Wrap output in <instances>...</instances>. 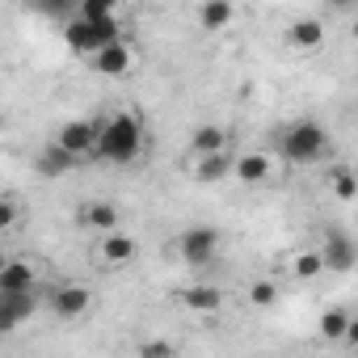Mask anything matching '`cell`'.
Returning <instances> with one entry per match:
<instances>
[{"label": "cell", "instance_id": "obj_19", "mask_svg": "<svg viewBox=\"0 0 358 358\" xmlns=\"http://www.w3.org/2000/svg\"><path fill=\"white\" fill-rule=\"evenodd\" d=\"M215 152H228V131L215 127V122L194 127V135H190V156H215Z\"/></svg>", "mask_w": 358, "mask_h": 358}, {"label": "cell", "instance_id": "obj_3", "mask_svg": "<svg viewBox=\"0 0 358 358\" xmlns=\"http://www.w3.org/2000/svg\"><path fill=\"white\" fill-rule=\"evenodd\" d=\"M64 38H68V47H72L80 59H93V55H101L110 43H118V38H127V34H122L118 22H110V26H89V22H80V17H68Z\"/></svg>", "mask_w": 358, "mask_h": 358}, {"label": "cell", "instance_id": "obj_16", "mask_svg": "<svg viewBox=\"0 0 358 358\" xmlns=\"http://www.w3.org/2000/svg\"><path fill=\"white\" fill-rule=\"evenodd\" d=\"M232 169H236V156L232 152L190 156V177H194V182H203V186H215V182H224V177H232Z\"/></svg>", "mask_w": 358, "mask_h": 358}, {"label": "cell", "instance_id": "obj_5", "mask_svg": "<svg viewBox=\"0 0 358 358\" xmlns=\"http://www.w3.org/2000/svg\"><path fill=\"white\" fill-rule=\"evenodd\" d=\"M139 257V236H131V232H106V236H97V245H93V262L101 266V270H122V266H131Z\"/></svg>", "mask_w": 358, "mask_h": 358}, {"label": "cell", "instance_id": "obj_23", "mask_svg": "<svg viewBox=\"0 0 358 358\" xmlns=\"http://www.w3.org/2000/svg\"><path fill=\"white\" fill-rule=\"evenodd\" d=\"M76 17L89 22V26H110V22H118V5L114 0H80Z\"/></svg>", "mask_w": 358, "mask_h": 358}, {"label": "cell", "instance_id": "obj_24", "mask_svg": "<svg viewBox=\"0 0 358 358\" xmlns=\"http://www.w3.org/2000/svg\"><path fill=\"white\" fill-rule=\"evenodd\" d=\"M245 299H249V308L270 312V308L282 299V291H278V282H274V278H253V282H249V291H245Z\"/></svg>", "mask_w": 358, "mask_h": 358}, {"label": "cell", "instance_id": "obj_8", "mask_svg": "<svg viewBox=\"0 0 358 358\" xmlns=\"http://www.w3.org/2000/svg\"><path fill=\"white\" fill-rule=\"evenodd\" d=\"M38 262L34 257H9L0 266V295H26V291H38Z\"/></svg>", "mask_w": 358, "mask_h": 358}, {"label": "cell", "instance_id": "obj_12", "mask_svg": "<svg viewBox=\"0 0 358 358\" xmlns=\"http://www.w3.org/2000/svg\"><path fill=\"white\" fill-rule=\"evenodd\" d=\"M274 169H278V160L270 152H236L232 177H236L241 186H266L270 177H274Z\"/></svg>", "mask_w": 358, "mask_h": 358}, {"label": "cell", "instance_id": "obj_11", "mask_svg": "<svg viewBox=\"0 0 358 358\" xmlns=\"http://www.w3.org/2000/svg\"><path fill=\"white\" fill-rule=\"evenodd\" d=\"M320 257H324V270L333 274H350L358 266V245L350 232H329L324 245H320Z\"/></svg>", "mask_w": 358, "mask_h": 358}, {"label": "cell", "instance_id": "obj_15", "mask_svg": "<svg viewBox=\"0 0 358 358\" xmlns=\"http://www.w3.org/2000/svg\"><path fill=\"white\" fill-rule=\"evenodd\" d=\"M43 295L38 291H26V295H0V333H13L22 320H30L38 312Z\"/></svg>", "mask_w": 358, "mask_h": 358}, {"label": "cell", "instance_id": "obj_4", "mask_svg": "<svg viewBox=\"0 0 358 358\" xmlns=\"http://www.w3.org/2000/svg\"><path fill=\"white\" fill-rule=\"evenodd\" d=\"M97 139H101V122H97V118H68V122L55 131V143H59L64 152H72L76 160L97 156Z\"/></svg>", "mask_w": 358, "mask_h": 358}, {"label": "cell", "instance_id": "obj_17", "mask_svg": "<svg viewBox=\"0 0 358 358\" xmlns=\"http://www.w3.org/2000/svg\"><path fill=\"white\" fill-rule=\"evenodd\" d=\"M194 17H199L203 34H224L236 22V5H228V0H207V5H199Z\"/></svg>", "mask_w": 358, "mask_h": 358}, {"label": "cell", "instance_id": "obj_22", "mask_svg": "<svg viewBox=\"0 0 358 358\" xmlns=\"http://www.w3.org/2000/svg\"><path fill=\"white\" fill-rule=\"evenodd\" d=\"M329 190L337 194V203H354L358 199V173L350 164H333L329 169Z\"/></svg>", "mask_w": 358, "mask_h": 358}, {"label": "cell", "instance_id": "obj_25", "mask_svg": "<svg viewBox=\"0 0 358 358\" xmlns=\"http://www.w3.org/2000/svg\"><path fill=\"white\" fill-rule=\"evenodd\" d=\"M135 358H177V345L169 337H143L135 345Z\"/></svg>", "mask_w": 358, "mask_h": 358}, {"label": "cell", "instance_id": "obj_18", "mask_svg": "<svg viewBox=\"0 0 358 358\" xmlns=\"http://www.w3.org/2000/svg\"><path fill=\"white\" fill-rule=\"evenodd\" d=\"M287 274H291L295 282H316V278L324 274V257H320V249H295V253L287 257Z\"/></svg>", "mask_w": 358, "mask_h": 358}, {"label": "cell", "instance_id": "obj_26", "mask_svg": "<svg viewBox=\"0 0 358 358\" xmlns=\"http://www.w3.org/2000/svg\"><path fill=\"white\" fill-rule=\"evenodd\" d=\"M22 228V203H17V194H5L0 199V232H17Z\"/></svg>", "mask_w": 358, "mask_h": 358}, {"label": "cell", "instance_id": "obj_9", "mask_svg": "<svg viewBox=\"0 0 358 358\" xmlns=\"http://www.w3.org/2000/svg\"><path fill=\"white\" fill-rule=\"evenodd\" d=\"M76 224L89 228L93 236H106V232H118L122 228V211H118L114 199H89V203H80Z\"/></svg>", "mask_w": 358, "mask_h": 358}, {"label": "cell", "instance_id": "obj_14", "mask_svg": "<svg viewBox=\"0 0 358 358\" xmlns=\"http://www.w3.org/2000/svg\"><path fill=\"white\" fill-rule=\"evenodd\" d=\"M51 312L59 316V320H76V316H85L89 308H93V291L89 287H80V282H68V287H59V291H51Z\"/></svg>", "mask_w": 358, "mask_h": 358}, {"label": "cell", "instance_id": "obj_1", "mask_svg": "<svg viewBox=\"0 0 358 358\" xmlns=\"http://www.w3.org/2000/svg\"><path fill=\"white\" fill-rule=\"evenodd\" d=\"M139 152H143V122H139V114H131V110L106 114L101 118V139H97V160L135 164Z\"/></svg>", "mask_w": 358, "mask_h": 358}, {"label": "cell", "instance_id": "obj_27", "mask_svg": "<svg viewBox=\"0 0 358 358\" xmlns=\"http://www.w3.org/2000/svg\"><path fill=\"white\" fill-rule=\"evenodd\" d=\"M341 345H350V350H358V316L350 320V333H345V341Z\"/></svg>", "mask_w": 358, "mask_h": 358}, {"label": "cell", "instance_id": "obj_7", "mask_svg": "<svg viewBox=\"0 0 358 358\" xmlns=\"http://www.w3.org/2000/svg\"><path fill=\"white\" fill-rule=\"evenodd\" d=\"M93 64V72L97 76H110V80H122V76H131L135 68H139V51L127 43V38H118V43H110L101 55H93L89 59Z\"/></svg>", "mask_w": 358, "mask_h": 358}, {"label": "cell", "instance_id": "obj_6", "mask_svg": "<svg viewBox=\"0 0 358 358\" xmlns=\"http://www.w3.org/2000/svg\"><path fill=\"white\" fill-rule=\"evenodd\" d=\"M215 253H220V232L215 228H186L182 236H177V257H182L190 270L211 266Z\"/></svg>", "mask_w": 358, "mask_h": 358}, {"label": "cell", "instance_id": "obj_13", "mask_svg": "<svg viewBox=\"0 0 358 358\" xmlns=\"http://www.w3.org/2000/svg\"><path fill=\"white\" fill-rule=\"evenodd\" d=\"M282 43H287L295 55H312V51L324 47V22H320V17H295V22L287 26Z\"/></svg>", "mask_w": 358, "mask_h": 358}, {"label": "cell", "instance_id": "obj_21", "mask_svg": "<svg viewBox=\"0 0 358 358\" xmlns=\"http://www.w3.org/2000/svg\"><path fill=\"white\" fill-rule=\"evenodd\" d=\"M350 312L345 308H324L320 312V320H316V337L320 341H329V345H337V341H345V333H350Z\"/></svg>", "mask_w": 358, "mask_h": 358}, {"label": "cell", "instance_id": "obj_2", "mask_svg": "<svg viewBox=\"0 0 358 358\" xmlns=\"http://www.w3.org/2000/svg\"><path fill=\"white\" fill-rule=\"evenodd\" d=\"M278 152L291 164H316V160L329 156V131L312 118H295L291 127L278 131Z\"/></svg>", "mask_w": 358, "mask_h": 358}, {"label": "cell", "instance_id": "obj_20", "mask_svg": "<svg viewBox=\"0 0 358 358\" xmlns=\"http://www.w3.org/2000/svg\"><path fill=\"white\" fill-rule=\"evenodd\" d=\"M34 169H38L43 177H64V173H72V169H76V156H72V152H64V148H59V143L51 139V143H47L43 152H38Z\"/></svg>", "mask_w": 358, "mask_h": 358}, {"label": "cell", "instance_id": "obj_10", "mask_svg": "<svg viewBox=\"0 0 358 358\" xmlns=\"http://www.w3.org/2000/svg\"><path fill=\"white\" fill-rule=\"evenodd\" d=\"M173 299L182 303L186 312H194V316H220L224 312V291L211 287V282H190V287L177 291Z\"/></svg>", "mask_w": 358, "mask_h": 358}]
</instances>
